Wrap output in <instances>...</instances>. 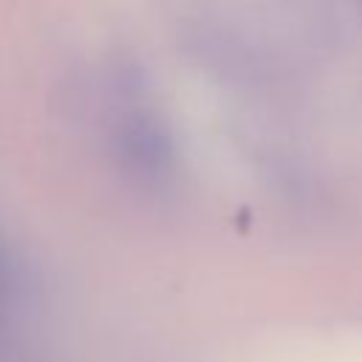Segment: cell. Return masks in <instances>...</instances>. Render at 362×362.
Here are the masks:
<instances>
[{
  "instance_id": "7a4b0ae2",
  "label": "cell",
  "mask_w": 362,
  "mask_h": 362,
  "mask_svg": "<svg viewBox=\"0 0 362 362\" xmlns=\"http://www.w3.org/2000/svg\"><path fill=\"white\" fill-rule=\"evenodd\" d=\"M25 272L0 235V362H48L31 322Z\"/></svg>"
},
{
  "instance_id": "6da1fadb",
  "label": "cell",
  "mask_w": 362,
  "mask_h": 362,
  "mask_svg": "<svg viewBox=\"0 0 362 362\" xmlns=\"http://www.w3.org/2000/svg\"><path fill=\"white\" fill-rule=\"evenodd\" d=\"M110 153L122 173L144 187L161 184L173 170V136L164 119L133 93H124L110 116Z\"/></svg>"
}]
</instances>
